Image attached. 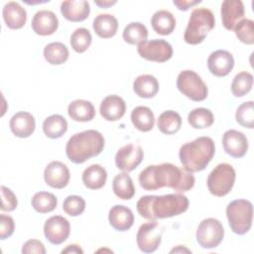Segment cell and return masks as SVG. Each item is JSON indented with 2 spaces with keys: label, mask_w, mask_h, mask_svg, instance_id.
Listing matches in <instances>:
<instances>
[{
  "label": "cell",
  "mask_w": 254,
  "mask_h": 254,
  "mask_svg": "<svg viewBox=\"0 0 254 254\" xmlns=\"http://www.w3.org/2000/svg\"><path fill=\"white\" fill-rule=\"evenodd\" d=\"M194 181L191 173L171 163L150 165L139 174V184L146 190L167 187L178 191H188L193 188Z\"/></svg>",
  "instance_id": "cell-1"
},
{
  "label": "cell",
  "mask_w": 254,
  "mask_h": 254,
  "mask_svg": "<svg viewBox=\"0 0 254 254\" xmlns=\"http://www.w3.org/2000/svg\"><path fill=\"white\" fill-rule=\"evenodd\" d=\"M189 199L183 193L164 195H144L137 201L138 213L149 220L173 217L187 211Z\"/></svg>",
  "instance_id": "cell-2"
},
{
  "label": "cell",
  "mask_w": 254,
  "mask_h": 254,
  "mask_svg": "<svg viewBox=\"0 0 254 254\" xmlns=\"http://www.w3.org/2000/svg\"><path fill=\"white\" fill-rule=\"evenodd\" d=\"M104 148V137L97 130H85L72 135L66 145L65 154L74 164H82L99 155Z\"/></svg>",
  "instance_id": "cell-3"
},
{
  "label": "cell",
  "mask_w": 254,
  "mask_h": 254,
  "mask_svg": "<svg viewBox=\"0 0 254 254\" xmlns=\"http://www.w3.org/2000/svg\"><path fill=\"white\" fill-rule=\"evenodd\" d=\"M214 153L215 146L213 140L210 137L201 136L182 145L179 151V157L184 170L190 173H195L207 167Z\"/></svg>",
  "instance_id": "cell-4"
},
{
  "label": "cell",
  "mask_w": 254,
  "mask_h": 254,
  "mask_svg": "<svg viewBox=\"0 0 254 254\" xmlns=\"http://www.w3.org/2000/svg\"><path fill=\"white\" fill-rule=\"evenodd\" d=\"M215 19L211 10L207 8H195L191 11L184 40L190 45L200 44L207 34L214 28Z\"/></svg>",
  "instance_id": "cell-5"
},
{
  "label": "cell",
  "mask_w": 254,
  "mask_h": 254,
  "mask_svg": "<svg viewBox=\"0 0 254 254\" xmlns=\"http://www.w3.org/2000/svg\"><path fill=\"white\" fill-rule=\"evenodd\" d=\"M226 217L231 230L243 235L247 233L252 226L253 205L247 199H235L228 203L226 207Z\"/></svg>",
  "instance_id": "cell-6"
},
{
  "label": "cell",
  "mask_w": 254,
  "mask_h": 254,
  "mask_svg": "<svg viewBox=\"0 0 254 254\" xmlns=\"http://www.w3.org/2000/svg\"><path fill=\"white\" fill-rule=\"evenodd\" d=\"M235 177V170L230 164H218L207 178L206 185L209 192L218 197L228 194L234 186Z\"/></svg>",
  "instance_id": "cell-7"
},
{
  "label": "cell",
  "mask_w": 254,
  "mask_h": 254,
  "mask_svg": "<svg viewBox=\"0 0 254 254\" xmlns=\"http://www.w3.org/2000/svg\"><path fill=\"white\" fill-rule=\"evenodd\" d=\"M177 87L181 93L192 101H202L208 94V88L204 81L195 71L190 69H186L179 73Z\"/></svg>",
  "instance_id": "cell-8"
},
{
  "label": "cell",
  "mask_w": 254,
  "mask_h": 254,
  "mask_svg": "<svg viewBox=\"0 0 254 254\" xmlns=\"http://www.w3.org/2000/svg\"><path fill=\"white\" fill-rule=\"evenodd\" d=\"M224 236V228L221 222L213 217H208L198 224L195 238L200 247L212 249L217 247Z\"/></svg>",
  "instance_id": "cell-9"
},
{
  "label": "cell",
  "mask_w": 254,
  "mask_h": 254,
  "mask_svg": "<svg viewBox=\"0 0 254 254\" xmlns=\"http://www.w3.org/2000/svg\"><path fill=\"white\" fill-rule=\"evenodd\" d=\"M163 228L156 220L143 223L137 232L136 241L139 249L144 253L155 252L162 241Z\"/></svg>",
  "instance_id": "cell-10"
},
{
  "label": "cell",
  "mask_w": 254,
  "mask_h": 254,
  "mask_svg": "<svg viewBox=\"0 0 254 254\" xmlns=\"http://www.w3.org/2000/svg\"><path fill=\"white\" fill-rule=\"evenodd\" d=\"M137 52L141 58L156 63H165L173 56L172 46L163 39L142 42L138 45Z\"/></svg>",
  "instance_id": "cell-11"
},
{
  "label": "cell",
  "mask_w": 254,
  "mask_h": 254,
  "mask_svg": "<svg viewBox=\"0 0 254 254\" xmlns=\"http://www.w3.org/2000/svg\"><path fill=\"white\" fill-rule=\"evenodd\" d=\"M70 224L66 218L54 215L48 218L44 225V234L49 242L54 245L64 243L69 236Z\"/></svg>",
  "instance_id": "cell-12"
},
{
  "label": "cell",
  "mask_w": 254,
  "mask_h": 254,
  "mask_svg": "<svg viewBox=\"0 0 254 254\" xmlns=\"http://www.w3.org/2000/svg\"><path fill=\"white\" fill-rule=\"evenodd\" d=\"M144 152L139 145L127 144L121 147L115 155L116 167L126 173L135 170L143 161Z\"/></svg>",
  "instance_id": "cell-13"
},
{
  "label": "cell",
  "mask_w": 254,
  "mask_h": 254,
  "mask_svg": "<svg viewBox=\"0 0 254 254\" xmlns=\"http://www.w3.org/2000/svg\"><path fill=\"white\" fill-rule=\"evenodd\" d=\"M222 146L226 154L233 158H242L248 150L247 137L240 131L230 129L222 136Z\"/></svg>",
  "instance_id": "cell-14"
},
{
  "label": "cell",
  "mask_w": 254,
  "mask_h": 254,
  "mask_svg": "<svg viewBox=\"0 0 254 254\" xmlns=\"http://www.w3.org/2000/svg\"><path fill=\"white\" fill-rule=\"evenodd\" d=\"M70 174L68 168L60 161H53L45 169L44 180L54 189H64L68 185Z\"/></svg>",
  "instance_id": "cell-15"
},
{
  "label": "cell",
  "mask_w": 254,
  "mask_h": 254,
  "mask_svg": "<svg viewBox=\"0 0 254 254\" xmlns=\"http://www.w3.org/2000/svg\"><path fill=\"white\" fill-rule=\"evenodd\" d=\"M234 66L233 56L225 50L212 52L207 59V67L211 74L222 77L229 74Z\"/></svg>",
  "instance_id": "cell-16"
},
{
  "label": "cell",
  "mask_w": 254,
  "mask_h": 254,
  "mask_svg": "<svg viewBox=\"0 0 254 254\" xmlns=\"http://www.w3.org/2000/svg\"><path fill=\"white\" fill-rule=\"evenodd\" d=\"M31 25L37 35L49 36L58 30L59 19L57 15L50 10H40L34 15Z\"/></svg>",
  "instance_id": "cell-17"
},
{
  "label": "cell",
  "mask_w": 254,
  "mask_h": 254,
  "mask_svg": "<svg viewBox=\"0 0 254 254\" xmlns=\"http://www.w3.org/2000/svg\"><path fill=\"white\" fill-rule=\"evenodd\" d=\"M221 20L226 30H233L235 25L243 19L245 10L241 0H224L221 4Z\"/></svg>",
  "instance_id": "cell-18"
},
{
  "label": "cell",
  "mask_w": 254,
  "mask_h": 254,
  "mask_svg": "<svg viewBox=\"0 0 254 254\" xmlns=\"http://www.w3.org/2000/svg\"><path fill=\"white\" fill-rule=\"evenodd\" d=\"M126 111V103L119 95H108L100 103V115L107 121H117L121 119Z\"/></svg>",
  "instance_id": "cell-19"
},
{
  "label": "cell",
  "mask_w": 254,
  "mask_h": 254,
  "mask_svg": "<svg viewBox=\"0 0 254 254\" xmlns=\"http://www.w3.org/2000/svg\"><path fill=\"white\" fill-rule=\"evenodd\" d=\"M61 13L67 21L81 22L89 16L90 6L84 0L63 1L61 4Z\"/></svg>",
  "instance_id": "cell-20"
},
{
  "label": "cell",
  "mask_w": 254,
  "mask_h": 254,
  "mask_svg": "<svg viewBox=\"0 0 254 254\" xmlns=\"http://www.w3.org/2000/svg\"><path fill=\"white\" fill-rule=\"evenodd\" d=\"M9 125L15 136L19 138H27L35 131L36 121L31 113L20 111L12 116Z\"/></svg>",
  "instance_id": "cell-21"
},
{
  "label": "cell",
  "mask_w": 254,
  "mask_h": 254,
  "mask_svg": "<svg viewBox=\"0 0 254 254\" xmlns=\"http://www.w3.org/2000/svg\"><path fill=\"white\" fill-rule=\"evenodd\" d=\"M109 224L117 231H126L134 223V214L132 210L122 204L112 206L108 213Z\"/></svg>",
  "instance_id": "cell-22"
},
{
  "label": "cell",
  "mask_w": 254,
  "mask_h": 254,
  "mask_svg": "<svg viewBox=\"0 0 254 254\" xmlns=\"http://www.w3.org/2000/svg\"><path fill=\"white\" fill-rule=\"evenodd\" d=\"M2 15L6 26L13 30L21 29L27 21L25 8L15 1H10L4 5Z\"/></svg>",
  "instance_id": "cell-23"
},
{
  "label": "cell",
  "mask_w": 254,
  "mask_h": 254,
  "mask_svg": "<svg viewBox=\"0 0 254 254\" xmlns=\"http://www.w3.org/2000/svg\"><path fill=\"white\" fill-rule=\"evenodd\" d=\"M67 114L74 121L87 122L94 118L95 108L90 101L75 99L68 104Z\"/></svg>",
  "instance_id": "cell-24"
},
{
  "label": "cell",
  "mask_w": 254,
  "mask_h": 254,
  "mask_svg": "<svg viewBox=\"0 0 254 254\" xmlns=\"http://www.w3.org/2000/svg\"><path fill=\"white\" fill-rule=\"evenodd\" d=\"M92 27L98 37L102 39H109L116 35L118 21L111 14H99L94 18Z\"/></svg>",
  "instance_id": "cell-25"
},
{
  "label": "cell",
  "mask_w": 254,
  "mask_h": 254,
  "mask_svg": "<svg viewBox=\"0 0 254 254\" xmlns=\"http://www.w3.org/2000/svg\"><path fill=\"white\" fill-rule=\"evenodd\" d=\"M106 180L107 172L98 164L90 165L82 173V183L89 190L101 189L105 185Z\"/></svg>",
  "instance_id": "cell-26"
},
{
  "label": "cell",
  "mask_w": 254,
  "mask_h": 254,
  "mask_svg": "<svg viewBox=\"0 0 254 254\" xmlns=\"http://www.w3.org/2000/svg\"><path fill=\"white\" fill-rule=\"evenodd\" d=\"M134 92L142 98H152L159 91V81L151 74H141L133 82Z\"/></svg>",
  "instance_id": "cell-27"
},
{
  "label": "cell",
  "mask_w": 254,
  "mask_h": 254,
  "mask_svg": "<svg viewBox=\"0 0 254 254\" xmlns=\"http://www.w3.org/2000/svg\"><path fill=\"white\" fill-rule=\"evenodd\" d=\"M153 30L160 35L167 36L173 33L176 28V19L168 10H159L151 18Z\"/></svg>",
  "instance_id": "cell-28"
},
{
  "label": "cell",
  "mask_w": 254,
  "mask_h": 254,
  "mask_svg": "<svg viewBox=\"0 0 254 254\" xmlns=\"http://www.w3.org/2000/svg\"><path fill=\"white\" fill-rule=\"evenodd\" d=\"M131 121L136 129L148 132L153 129L155 116L153 111L147 106H137L131 112Z\"/></svg>",
  "instance_id": "cell-29"
},
{
  "label": "cell",
  "mask_w": 254,
  "mask_h": 254,
  "mask_svg": "<svg viewBox=\"0 0 254 254\" xmlns=\"http://www.w3.org/2000/svg\"><path fill=\"white\" fill-rule=\"evenodd\" d=\"M112 189L115 195L121 199H131L135 194V187L128 173L123 172L116 175L113 179Z\"/></svg>",
  "instance_id": "cell-30"
},
{
  "label": "cell",
  "mask_w": 254,
  "mask_h": 254,
  "mask_svg": "<svg viewBox=\"0 0 254 254\" xmlns=\"http://www.w3.org/2000/svg\"><path fill=\"white\" fill-rule=\"evenodd\" d=\"M67 130V121L60 114H53L43 122V131L51 139L62 137Z\"/></svg>",
  "instance_id": "cell-31"
},
{
  "label": "cell",
  "mask_w": 254,
  "mask_h": 254,
  "mask_svg": "<svg viewBox=\"0 0 254 254\" xmlns=\"http://www.w3.org/2000/svg\"><path fill=\"white\" fill-rule=\"evenodd\" d=\"M157 125L163 134L173 135L181 129L182 117L174 110H166L159 116Z\"/></svg>",
  "instance_id": "cell-32"
},
{
  "label": "cell",
  "mask_w": 254,
  "mask_h": 254,
  "mask_svg": "<svg viewBox=\"0 0 254 254\" xmlns=\"http://www.w3.org/2000/svg\"><path fill=\"white\" fill-rule=\"evenodd\" d=\"M68 49L61 42H53L44 48L45 60L54 65L62 64L68 59Z\"/></svg>",
  "instance_id": "cell-33"
},
{
  "label": "cell",
  "mask_w": 254,
  "mask_h": 254,
  "mask_svg": "<svg viewBox=\"0 0 254 254\" xmlns=\"http://www.w3.org/2000/svg\"><path fill=\"white\" fill-rule=\"evenodd\" d=\"M122 37L124 41L130 45H139L147 41L148 30L146 26L140 22H131L124 28Z\"/></svg>",
  "instance_id": "cell-34"
},
{
  "label": "cell",
  "mask_w": 254,
  "mask_h": 254,
  "mask_svg": "<svg viewBox=\"0 0 254 254\" xmlns=\"http://www.w3.org/2000/svg\"><path fill=\"white\" fill-rule=\"evenodd\" d=\"M33 208L39 213H48L53 211L58 204L56 195L49 191H38L31 199Z\"/></svg>",
  "instance_id": "cell-35"
},
{
  "label": "cell",
  "mask_w": 254,
  "mask_h": 254,
  "mask_svg": "<svg viewBox=\"0 0 254 254\" xmlns=\"http://www.w3.org/2000/svg\"><path fill=\"white\" fill-rule=\"evenodd\" d=\"M214 117L212 112L203 107L192 109L188 115V122L194 129H204L213 124Z\"/></svg>",
  "instance_id": "cell-36"
},
{
  "label": "cell",
  "mask_w": 254,
  "mask_h": 254,
  "mask_svg": "<svg viewBox=\"0 0 254 254\" xmlns=\"http://www.w3.org/2000/svg\"><path fill=\"white\" fill-rule=\"evenodd\" d=\"M252 85L253 75L248 71H240L231 82V92L236 97H242L251 90Z\"/></svg>",
  "instance_id": "cell-37"
},
{
  "label": "cell",
  "mask_w": 254,
  "mask_h": 254,
  "mask_svg": "<svg viewBox=\"0 0 254 254\" xmlns=\"http://www.w3.org/2000/svg\"><path fill=\"white\" fill-rule=\"evenodd\" d=\"M92 37L90 32L85 28L75 29L70 36L71 48L76 53H84L91 45Z\"/></svg>",
  "instance_id": "cell-38"
},
{
  "label": "cell",
  "mask_w": 254,
  "mask_h": 254,
  "mask_svg": "<svg viewBox=\"0 0 254 254\" xmlns=\"http://www.w3.org/2000/svg\"><path fill=\"white\" fill-rule=\"evenodd\" d=\"M235 119L244 128H254V102L250 100L239 105L235 113Z\"/></svg>",
  "instance_id": "cell-39"
},
{
  "label": "cell",
  "mask_w": 254,
  "mask_h": 254,
  "mask_svg": "<svg viewBox=\"0 0 254 254\" xmlns=\"http://www.w3.org/2000/svg\"><path fill=\"white\" fill-rule=\"evenodd\" d=\"M238 40L246 45L254 44V22L250 19H241L233 28Z\"/></svg>",
  "instance_id": "cell-40"
},
{
  "label": "cell",
  "mask_w": 254,
  "mask_h": 254,
  "mask_svg": "<svg viewBox=\"0 0 254 254\" xmlns=\"http://www.w3.org/2000/svg\"><path fill=\"white\" fill-rule=\"evenodd\" d=\"M63 209L70 216H78L85 209V200L79 195H68L63 202Z\"/></svg>",
  "instance_id": "cell-41"
},
{
  "label": "cell",
  "mask_w": 254,
  "mask_h": 254,
  "mask_svg": "<svg viewBox=\"0 0 254 254\" xmlns=\"http://www.w3.org/2000/svg\"><path fill=\"white\" fill-rule=\"evenodd\" d=\"M1 195H2L1 210L8 211V212L13 211L18 204V200L15 193L5 186H1Z\"/></svg>",
  "instance_id": "cell-42"
},
{
  "label": "cell",
  "mask_w": 254,
  "mask_h": 254,
  "mask_svg": "<svg viewBox=\"0 0 254 254\" xmlns=\"http://www.w3.org/2000/svg\"><path fill=\"white\" fill-rule=\"evenodd\" d=\"M15 222L10 215H0V239L5 240L14 233Z\"/></svg>",
  "instance_id": "cell-43"
},
{
  "label": "cell",
  "mask_w": 254,
  "mask_h": 254,
  "mask_svg": "<svg viewBox=\"0 0 254 254\" xmlns=\"http://www.w3.org/2000/svg\"><path fill=\"white\" fill-rule=\"evenodd\" d=\"M23 254H30V253H38V254H45L46 249L42 241L37 239H30L23 244L22 247Z\"/></svg>",
  "instance_id": "cell-44"
},
{
  "label": "cell",
  "mask_w": 254,
  "mask_h": 254,
  "mask_svg": "<svg viewBox=\"0 0 254 254\" xmlns=\"http://www.w3.org/2000/svg\"><path fill=\"white\" fill-rule=\"evenodd\" d=\"M201 1L200 0H174L173 3L174 5L181 11H187L190 7L199 4Z\"/></svg>",
  "instance_id": "cell-45"
},
{
  "label": "cell",
  "mask_w": 254,
  "mask_h": 254,
  "mask_svg": "<svg viewBox=\"0 0 254 254\" xmlns=\"http://www.w3.org/2000/svg\"><path fill=\"white\" fill-rule=\"evenodd\" d=\"M62 253H74V254H82L83 253V250L76 244H70V245H67L66 248L63 249L62 250Z\"/></svg>",
  "instance_id": "cell-46"
},
{
  "label": "cell",
  "mask_w": 254,
  "mask_h": 254,
  "mask_svg": "<svg viewBox=\"0 0 254 254\" xmlns=\"http://www.w3.org/2000/svg\"><path fill=\"white\" fill-rule=\"evenodd\" d=\"M114 4H116V1H95V5L100 8H108Z\"/></svg>",
  "instance_id": "cell-47"
},
{
  "label": "cell",
  "mask_w": 254,
  "mask_h": 254,
  "mask_svg": "<svg viewBox=\"0 0 254 254\" xmlns=\"http://www.w3.org/2000/svg\"><path fill=\"white\" fill-rule=\"evenodd\" d=\"M173 252H188V253H190V250H189V249H187L185 247L182 248V245H179L177 248H174V249L171 250V253H173Z\"/></svg>",
  "instance_id": "cell-48"
}]
</instances>
